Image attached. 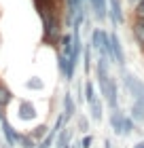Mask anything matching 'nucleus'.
I'll return each mask as SVG.
<instances>
[{"mask_svg": "<svg viewBox=\"0 0 144 148\" xmlns=\"http://www.w3.org/2000/svg\"><path fill=\"white\" fill-rule=\"evenodd\" d=\"M134 133V119L125 116V123H123V136H132Z\"/></svg>", "mask_w": 144, "mask_h": 148, "instance_id": "dca6fc26", "label": "nucleus"}, {"mask_svg": "<svg viewBox=\"0 0 144 148\" xmlns=\"http://www.w3.org/2000/svg\"><path fill=\"white\" fill-rule=\"evenodd\" d=\"M55 136H57V131H53V129H51V131L43 138V142L38 144V148H51L53 144H55Z\"/></svg>", "mask_w": 144, "mask_h": 148, "instance_id": "4468645a", "label": "nucleus"}, {"mask_svg": "<svg viewBox=\"0 0 144 148\" xmlns=\"http://www.w3.org/2000/svg\"><path fill=\"white\" fill-rule=\"evenodd\" d=\"M134 38L140 47H144V19L138 17V21L134 23Z\"/></svg>", "mask_w": 144, "mask_h": 148, "instance_id": "9b49d317", "label": "nucleus"}, {"mask_svg": "<svg viewBox=\"0 0 144 148\" xmlns=\"http://www.w3.org/2000/svg\"><path fill=\"white\" fill-rule=\"evenodd\" d=\"M74 112H76V104H74V99H72V93H66L64 95V114H66V119H70Z\"/></svg>", "mask_w": 144, "mask_h": 148, "instance_id": "f8f14e48", "label": "nucleus"}, {"mask_svg": "<svg viewBox=\"0 0 144 148\" xmlns=\"http://www.w3.org/2000/svg\"><path fill=\"white\" fill-rule=\"evenodd\" d=\"M43 85H45V83H43L38 76H32L28 83H25V87H28V89H43Z\"/></svg>", "mask_w": 144, "mask_h": 148, "instance_id": "6ab92c4d", "label": "nucleus"}, {"mask_svg": "<svg viewBox=\"0 0 144 148\" xmlns=\"http://www.w3.org/2000/svg\"><path fill=\"white\" fill-rule=\"evenodd\" d=\"M17 142L21 144V148H38L36 144H34V138L32 136H19Z\"/></svg>", "mask_w": 144, "mask_h": 148, "instance_id": "2eb2a0df", "label": "nucleus"}, {"mask_svg": "<svg viewBox=\"0 0 144 148\" xmlns=\"http://www.w3.org/2000/svg\"><path fill=\"white\" fill-rule=\"evenodd\" d=\"M123 85H125L127 93L134 97V102L144 104V83L138 76H134V74H129V72H123Z\"/></svg>", "mask_w": 144, "mask_h": 148, "instance_id": "f03ea898", "label": "nucleus"}, {"mask_svg": "<svg viewBox=\"0 0 144 148\" xmlns=\"http://www.w3.org/2000/svg\"><path fill=\"white\" fill-rule=\"evenodd\" d=\"M136 15L144 19V0H138V2H136Z\"/></svg>", "mask_w": 144, "mask_h": 148, "instance_id": "412c9836", "label": "nucleus"}, {"mask_svg": "<svg viewBox=\"0 0 144 148\" xmlns=\"http://www.w3.org/2000/svg\"><path fill=\"white\" fill-rule=\"evenodd\" d=\"M91 72V45L85 47V74Z\"/></svg>", "mask_w": 144, "mask_h": 148, "instance_id": "a211bd4d", "label": "nucleus"}, {"mask_svg": "<svg viewBox=\"0 0 144 148\" xmlns=\"http://www.w3.org/2000/svg\"><path fill=\"white\" fill-rule=\"evenodd\" d=\"M134 148H144V142H138V144H136Z\"/></svg>", "mask_w": 144, "mask_h": 148, "instance_id": "b1692460", "label": "nucleus"}, {"mask_svg": "<svg viewBox=\"0 0 144 148\" xmlns=\"http://www.w3.org/2000/svg\"><path fill=\"white\" fill-rule=\"evenodd\" d=\"M110 51H112V62L123 68L125 66V53H123V45L116 34H110Z\"/></svg>", "mask_w": 144, "mask_h": 148, "instance_id": "20e7f679", "label": "nucleus"}, {"mask_svg": "<svg viewBox=\"0 0 144 148\" xmlns=\"http://www.w3.org/2000/svg\"><path fill=\"white\" fill-rule=\"evenodd\" d=\"M89 4H91V9H93L95 19H98V21H104L106 19V11H108L106 0H89Z\"/></svg>", "mask_w": 144, "mask_h": 148, "instance_id": "9d476101", "label": "nucleus"}, {"mask_svg": "<svg viewBox=\"0 0 144 148\" xmlns=\"http://www.w3.org/2000/svg\"><path fill=\"white\" fill-rule=\"evenodd\" d=\"M129 2H138V0H129Z\"/></svg>", "mask_w": 144, "mask_h": 148, "instance_id": "393cba45", "label": "nucleus"}, {"mask_svg": "<svg viewBox=\"0 0 144 148\" xmlns=\"http://www.w3.org/2000/svg\"><path fill=\"white\" fill-rule=\"evenodd\" d=\"M104 40H106V32L93 30V32H91V40H89V45H91L93 51H98L100 55H104Z\"/></svg>", "mask_w": 144, "mask_h": 148, "instance_id": "423d86ee", "label": "nucleus"}, {"mask_svg": "<svg viewBox=\"0 0 144 148\" xmlns=\"http://www.w3.org/2000/svg\"><path fill=\"white\" fill-rule=\"evenodd\" d=\"M79 129L83 131V133L89 131V123H87V119H85V116H79Z\"/></svg>", "mask_w": 144, "mask_h": 148, "instance_id": "aec40b11", "label": "nucleus"}, {"mask_svg": "<svg viewBox=\"0 0 144 148\" xmlns=\"http://www.w3.org/2000/svg\"><path fill=\"white\" fill-rule=\"evenodd\" d=\"M64 148H70V146H64Z\"/></svg>", "mask_w": 144, "mask_h": 148, "instance_id": "a878e982", "label": "nucleus"}, {"mask_svg": "<svg viewBox=\"0 0 144 148\" xmlns=\"http://www.w3.org/2000/svg\"><path fill=\"white\" fill-rule=\"evenodd\" d=\"M81 144H83V148H91V144H93V136H85L83 140H81Z\"/></svg>", "mask_w": 144, "mask_h": 148, "instance_id": "4be33fe9", "label": "nucleus"}, {"mask_svg": "<svg viewBox=\"0 0 144 148\" xmlns=\"http://www.w3.org/2000/svg\"><path fill=\"white\" fill-rule=\"evenodd\" d=\"M19 119L21 121H34L36 119V106H34L30 99H23L21 104H19Z\"/></svg>", "mask_w": 144, "mask_h": 148, "instance_id": "39448f33", "label": "nucleus"}, {"mask_svg": "<svg viewBox=\"0 0 144 148\" xmlns=\"http://www.w3.org/2000/svg\"><path fill=\"white\" fill-rule=\"evenodd\" d=\"M134 121H138V123H144V104L140 102H134L132 104V114H129Z\"/></svg>", "mask_w": 144, "mask_h": 148, "instance_id": "ddd939ff", "label": "nucleus"}, {"mask_svg": "<svg viewBox=\"0 0 144 148\" xmlns=\"http://www.w3.org/2000/svg\"><path fill=\"white\" fill-rule=\"evenodd\" d=\"M123 123H125V112H121L119 108L112 110V114H110V127L114 129L116 136H123Z\"/></svg>", "mask_w": 144, "mask_h": 148, "instance_id": "6e6552de", "label": "nucleus"}, {"mask_svg": "<svg viewBox=\"0 0 144 148\" xmlns=\"http://www.w3.org/2000/svg\"><path fill=\"white\" fill-rule=\"evenodd\" d=\"M108 15H110L114 25L125 23V13H123V4L121 0H108Z\"/></svg>", "mask_w": 144, "mask_h": 148, "instance_id": "7ed1b4c3", "label": "nucleus"}, {"mask_svg": "<svg viewBox=\"0 0 144 148\" xmlns=\"http://www.w3.org/2000/svg\"><path fill=\"white\" fill-rule=\"evenodd\" d=\"M47 133H49V131H47V125H38V127H34V131L30 133V136L34 140H38V138H45Z\"/></svg>", "mask_w": 144, "mask_h": 148, "instance_id": "f3484780", "label": "nucleus"}, {"mask_svg": "<svg viewBox=\"0 0 144 148\" xmlns=\"http://www.w3.org/2000/svg\"><path fill=\"white\" fill-rule=\"evenodd\" d=\"M2 136H4V142H6V148H13L17 144V138H19V133H15V129L11 127L9 121H2Z\"/></svg>", "mask_w": 144, "mask_h": 148, "instance_id": "0eeeda50", "label": "nucleus"}, {"mask_svg": "<svg viewBox=\"0 0 144 148\" xmlns=\"http://www.w3.org/2000/svg\"><path fill=\"white\" fill-rule=\"evenodd\" d=\"M85 102H87V106H89V110H91V119L95 121V123H100L104 108H102L100 97L95 95V87H93L91 80H87V83H85Z\"/></svg>", "mask_w": 144, "mask_h": 148, "instance_id": "f257e3e1", "label": "nucleus"}, {"mask_svg": "<svg viewBox=\"0 0 144 148\" xmlns=\"http://www.w3.org/2000/svg\"><path fill=\"white\" fill-rule=\"evenodd\" d=\"M70 148H83V144H81V142H74V144H70Z\"/></svg>", "mask_w": 144, "mask_h": 148, "instance_id": "5701e85b", "label": "nucleus"}, {"mask_svg": "<svg viewBox=\"0 0 144 148\" xmlns=\"http://www.w3.org/2000/svg\"><path fill=\"white\" fill-rule=\"evenodd\" d=\"M74 136V129L72 127H64L57 136H55V148H64V146H70V140Z\"/></svg>", "mask_w": 144, "mask_h": 148, "instance_id": "1a4fd4ad", "label": "nucleus"}]
</instances>
